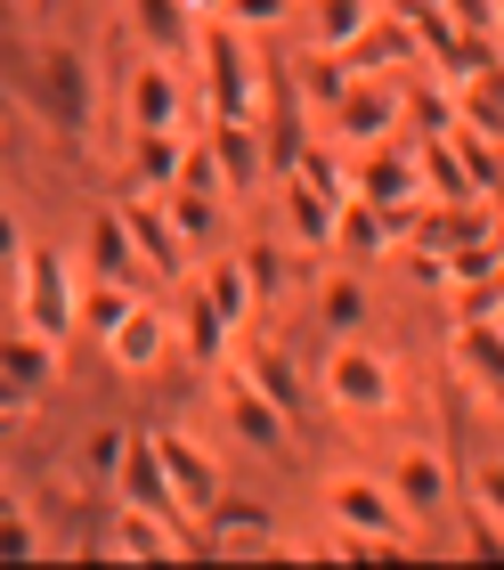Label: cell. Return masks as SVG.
Returning a JSON list of instances; mask_svg holds the SVG:
<instances>
[{"instance_id": "8992f818", "label": "cell", "mask_w": 504, "mask_h": 570, "mask_svg": "<svg viewBox=\"0 0 504 570\" xmlns=\"http://www.w3.org/2000/svg\"><path fill=\"white\" fill-rule=\"evenodd\" d=\"M220 400H228V424L236 432H245L253 440V449H285V440H294V416H285V407L269 400V392H260V383L245 375V367H220Z\"/></svg>"}, {"instance_id": "4dcf8cb0", "label": "cell", "mask_w": 504, "mask_h": 570, "mask_svg": "<svg viewBox=\"0 0 504 570\" xmlns=\"http://www.w3.org/2000/svg\"><path fill=\"white\" fill-rule=\"evenodd\" d=\"M122 449H130V432H98V440H90V473H98V481H115Z\"/></svg>"}, {"instance_id": "1f68e13d", "label": "cell", "mask_w": 504, "mask_h": 570, "mask_svg": "<svg viewBox=\"0 0 504 570\" xmlns=\"http://www.w3.org/2000/svg\"><path fill=\"white\" fill-rule=\"evenodd\" d=\"M24 262V228H17V213H9V204H0V277H9Z\"/></svg>"}, {"instance_id": "d4e9b609", "label": "cell", "mask_w": 504, "mask_h": 570, "mask_svg": "<svg viewBox=\"0 0 504 570\" xmlns=\"http://www.w3.org/2000/svg\"><path fill=\"white\" fill-rule=\"evenodd\" d=\"M211 17H228L236 33H269V24H285V17H294V0H220Z\"/></svg>"}, {"instance_id": "4316f807", "label": "cell", "mask_w": 504, "mask_h": 570, "mask_svg": "<svg viewBox=\"0 0 504 570\" xmlns=\"http://www.w3.org/2000/svg\"><path fill=\"white\" fill-rule=\"evenodd\" d=\"M358 318H366V285H358V277H334V285H326V326L350 334Z\"/></svg>"}, {"instance_id": "6da1fadb", "label": "cell", "mask_w": 504, "mask_h": 570, "mask_svg": "<svg viewBox=\"0 0 504 570\" xmlns=\"http://www.w3.org/2000/svg\"><path fill=\"white\" fill-rule=\"evenodd\" d=\"M17 309H24V326H33L41 343H66V334L82 326V294H73V269H66L58 245H24V262H17Z\"/></svg>"}, {"instance_id": "ffe728a7", "label": "cell", "mask_w": 504, "mask_h": 570, "mask_svg": "<svg viewBox=\"0 0 504 570\" xmlns=\"http://www.w3.org/2000/svg\"><path fill=\"white\" fill-rule=\"evenodd\" d=\"M179 155H188V139H179V131H130V164H139L147 188H171V179H179Z\"/></svg>"}, {"instance_id": "484cf974", "label": "cell", "mask_w": 504, "mask_h": 570, "mask_svg": "<svg viewBox=\"0 0 504 570\" xmlns=\"http://www.w3.org/2000/svg\"><path fill=\"white\" fill-rule=\"evenodd\" d=\"M245 277H253L260 302H277L285 285H294V277H285V253H277V245H253V253H245Z\"/></svg>"}, {"instance_id": "cb8c5ba5", "label": "cell", "mask_w": 504, "mask_h": 570, "mask_svg": "<svg viewBox=\"0 0 504 570\" xmlns=\"http://www.w3.org/2000/svg\"><path fill=\"white\" fill-rule=\"evenodd\" d=\"M391 196H415V164H407V155H391V164L375 155V164H366V204L383 213Z\"/></svg>"}, {"instance_id": "3957f363", "label": "cell", "mask_w": 504, "mask_h": 570, "mask_svg": "<svg viewBox=\"0 0 504 570\" xmlns=\"http://www.w3.org/2000/svg\"><path fill=\"white\" fill-rule=\"evenodd\" d=\"M115 489H122V505H139V513H155V522L188 530V547L211 554V538H196L188 505L171 498V473H164V456H155V432H130V449H122V464H115Z\"/></svg>"}, {"instance_id": "7a4b0ae2", "label": "cell", "mask_w": 504, "mask_h": 570, "mask_svg": "<svg viewBox=\"0 0 504 570\" xmlns=\"http://www.w3.org/2000/svg\"><path fill=\"white\" fill-rule=\"evenodd\" d=\"M317 383H326V400L342 416H399V375H391V358H375L366 343H350V334H334Z\"/></svg>"}, {"instance_id": "836d02e7", "label": "cell", "mask_w": 504, "mask_h": 570, "mask_svg": "<svg viewBox=\"0 0 504 570\" xmlns=\"http://www.w3.org/2000/svg\"><path fill=\"white\" fill-rule=\"evenodd\" d=\"M196 9H204V17H211V9H220V0H196Z\"/></svg>"}, {"instance_id": "44dd1931", "label": "cell", "mask_w": 504, "mask_h": 570, "mask_svg": "<svg viewBox=\"0 0 504 570\" xmlns=\"http://www.w3.org/2000/svg\"><path fill=\"white\" fill-rule=\"evenodd\" d=\"M245 375H253L260 392H269V400L285 407V416H302V383H294V367H285V351H269V343H260V351L245 358Z\"/></svg>"}, {"instance_id": "8fae6325", "label": "cell", "mask_w": 504, "mask_h": 570, "mask_svg": "<svg viewBox=\"0 0 504 570\" xmlns=\"http://www.w3.org/2000/svg\"><path fill=\"white\" fill-rule=\"evenodd\" d=\"M196 24H204L196 0H130V33L164 58H196Z\"/></svg>"}, {"instance_id": "4fadbf2b", "label": "cell", "mask_w": 504, "mask_h": 570, "mask_svg": "<svg viewBox=\"0 0 504 570\" xmlns=\"http://www.w3.org/2000/svg\"><path fill=\"white\" fill-rule=\"evenodd\" d=\"M164 343H171V326L155 318V309H139V302L106 326V358H115V367H130V375H147L155 358H164Z\"/></svg>"}, {"instance_id": "9a60e30c", "label": "cell", "mask_w": 504, "mask_h": 570, "mask_svg": "<svg viewBox=\"0 0 504 570\" xmlns=\"http://www.w3.org/2000/svg\"><path fill=\"white\" fill-rule=\"evenodd\" d=\"M179 351H188L204 375H220V367H228V318H220V309H211L204 294H188V318H179Z\"/></svg>"}, {"instance_id": "f546056e", "label": "cell", "mask_w": 504, "mask_h": 570, "mask_svg": "<svg viewBox=\"0 0 504 570\" xmlns=\"http://www.w3.org/2000/svg\"><path fill=\"white\" fill-rule=\"evenodd\" d=\"M472 505L504 530V464H481V473H472Z\"/></svg>"}, {"instance_id": "5bb4252c", "label": "cell", "mask_w": 504, "mask_h": 570, "mask_svg": "<svg viewBox=\"0 0 504 570\" xmlns=\"http://www.w3.org/2000/svg\"><path fill=\"white\" fill-rule=\"evenodd\" d=\"M285 228H294V245H334V213H342V196H326L317 179H302V171H285Z\"/></svg>"}, {"instance_id": "d6a6232c", "label": "cell", "mask_w": 504, "mask_h": 570, "mask_svg": "<svg viewBox=\"0 0 504 570\" xmlns=\"http://www.w3.org/2000/svg\"><path fill=\"white\" fill-rule=\"evenodd\" d=\"M447 9H456L472 33H488V24H496V0H447Z\"/></svg>"}, {"instance_id": "f1b7e54d", "label": "cell", "mask_w": 504, "mask_h": 570, "mask_svg": "<svg viewBox=\"0 0 504 570\" xmlns=\"http://www.w3.org/2000/svg\"><path fill=\"white\" fill-rule=\"evenodd\" d=\"M122 309H130V285H115V277H98V294L82 302V326H98V334H106V326L122 318Z\"/></svg>"}, {"instance_id": "7402d4cb", "label": "cell", "mask_w": 504, "mask_h": 570, "mask_svg": "<svg viewBox=\"0 0 504 570\" xmlns=\"http://www.w3.org/2000/svg\"><path fill=\"white\" fill-rule=\"evenodd\" d=\"M211 155H220L228 188H253V122H220V131H211Z\"/></svg>"}, {"instance_id": "2e32d148", "label": "cell", "mask_w": 504, "mask_h": 570, "mask_svg": "<svg viewBox=\"0 0 504 570\" xmlns=\"http://www.w3.org/2000/svg\"><path fill=\"white\" fill-rule=\"evenodd\" d=\"M90 277H115V285H139V277H147L139 253H130L122 213H98V220H90Z\"/></svg>"}, {"instance_id": "603a6c76", "label": "cell", "mask_w": 504, "mask_h": 570, "mask_svg": "<svg viewBox=\"0 0 504 570\" xmlns=\"http://www.w3.org/2000/svg\"><path fill=\"white\" fill-rule=\"evenodd\" d=\"M164 213H171V228H179V237H211V228H220V196H204V188H179L171 204H164Z\"/></svg>"}, {"instance_id": "7c38bea8", "label": "cell", "mask_w": 504, "mask_h": 570, "mask_svg": "<svg viewBox=\"0 0 504 570\" xmlns=\"http://www.w3.org/2000/svg\"><path fill=\"white\" fill-rule=\"evenodd\" d=\"M399 122V90L391 82H366V90H342L334 98V147H366Z\"/></svg>"}, {"instance_id": "30bf717a", "label": "cell", "mask_w": 504, "mask_h": 570, "mask_svg": "<svg viewBox=\"0 0 504 570\" xmlns=\"http://www.w3.org/2000/svg\"><path fill=\"white\" fill-rule=\"evenodd\" d=\"M391 498H399L407 522H439V505H447V464H439V449H407L399 464H391Z\"/></svg>"}, {"instance_id": "e0dca14e", "label": "cell", "mask_w": 504, "mask_h": 570, "mask_svg": "<svg viewBox=\"0 0 504 570\" xmlns=\"http://www.w3.org/2000/svg\"><path fill=\"white\" fill-rule=\"evenodd\" d=\"M0 375H9L17 392H41V383L58 375V343H41L33 326H24V334H9V343H0Z\"/></svg>"}, {"instance_id": "d6986e66", "label": "cell", "mask_w": 504, "mask_h": 570, "mask_svg": "<svg viewBox=\"0 0 504 570\" xmlns=\"http://www.w3.org/2000/svg\"><path fill=\"white\" fill-rule=\"evenodd\" d=\"M366 24H375V0H317V49L326 58H342Z\"/></svg>"}, {"instance_id": "277c9868", "label": "cell", "mask_w": 504, "mask_h": 570, "mask_svg": "<svg viewBox=\"0 0 504 570\" xmlns=\"http://www.w3.org/2000/svg\"><path fill=\"white\" fill-rule=\"evenodd\" d=\"M326 513H334L350 538H366V547H407V530H415L407 513H399V498L375 489L366 473H342V481L326 489Z\"/></svg>"}, {"instance_id": "ba28073f", "label": "cell", "mask_w": 504, "mask_h": 570, "mask_svg": "<svg viewBox=\"0 0 504 570\" xmlns=\"http://www.w3.org/2000/svg\"><path fill=\"white\" fill-rule=\"evenodd\" d=\"M33 66H41V98H49V115H58L66 131H90V98H98L90 58H82V49H58V41H49Z\"/></svg>"}, {"instance_id": "83f0119b", "label": "cell", "mask_w": 504, "mask_h": 570, "mask_svg": "<svg viewBox=\"0 0 504 570\" xmlns=\"http://www.w3.org/2000/svg\"><path fill=\"white\" fill-rule=\"evenodd\" d=\"M33 554H41V530L17 505H0V562H33Z\"/></svg>"}, {"instance_id": "ac0fdd59", "label": "cell", "mask_w": 504, "mask_h": 570, "mask_svg": "<svg viewBox=\"0 0 504 570\" xmlns=\"http://www.w3.org/2000/svg\"><path fill=\"white\" fill-rule=\"evenodd\" d=\"M204 302L220 309L228 326H245V318H253V302H260V294H253V277H245V262H211V269H204Z\"/></svg>"}, {"instance_id": "5b68a950", "label": "cell", "mask_w": 504, "mask_h": 570, "mask_svg": "<svg viewBox=\"0 0 504 570\" xmlns=\"http://www.w3.org/2000/svg\"><path fill=\"white\" fill-rule=\"evenodd\" d=\"M155 456H164V473H171V498L188 505V522H204V513L228 498V481H220V456H211V449H196L188 432H171V424H164V432H155Z\"/></svg>"}, {"instance_id": "52a82bcc", "label": "cell", "mask_w": 504, "mask_h": 570, "mask_svg": "<svg viewBox=\"0 0 504 570\" xmlns=\"http://www.w3.org/2000/svg\"><path fill=\"white\" fill-rule=\"evenodd\" d=\"M122 115L130 131H179V115H188V98H179V73L164 58H139L122 82Z\"/></svg>"}, {"instance_id": "9c48e42d", "label": "cell", "mask_w": 504, "mask_h": 570, "mask_svg": "<svg viewBox=\"0 0 504 570\" xmlns=\"http://www.w3.org/2000/svg\"><path fill=\"white\" fill-rule=\"evenodd\" d=\"M122 228H130V253H139L147 277H179V269H188V237L171 228V213L155 196H130L122 204Z\"/></svg>"}]
</instances>
